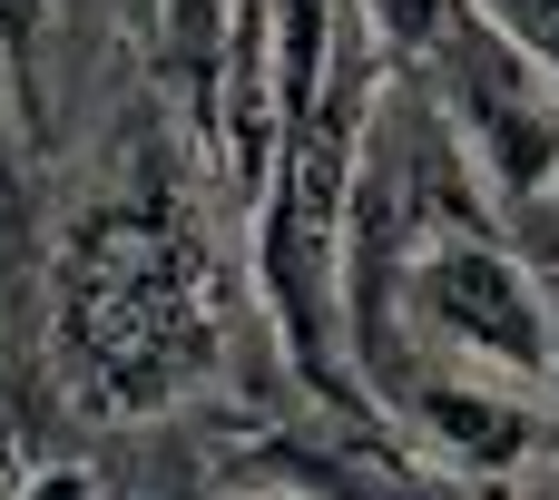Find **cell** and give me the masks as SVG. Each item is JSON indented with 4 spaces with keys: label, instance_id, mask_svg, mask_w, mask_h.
Returning <instances> with one entry per match:
<instances>
[{
    "label": "cell",
    "instance_id": "obj_1",
    "mask_svg": "<svg viewBox=\"0 0 559 500\" xmlns=\"http://www.w3.org/2000/svg\"><path fill=\"white\" fill-rule=\"evenodd\" d=\"M373 20L344 29L324 88L285 118L275 187H265V305L314 383H334L344 324V255H354V147L373 138Z\"/></svg>",
    "mask_w": 559,
    "mask_h": 500
},
{
    "label": "cell",
    "instance_id": "obj_2",
    "mask_svg": "<svg viewBox=\"0 0 559 500\" xmlns=\"http://www.w3.org/2000/svg\"><path fill=\"white\" fill-rule=\"evenodd\" d=\"M59 334H69V373L118 413L157 403L187 373L197 314H187V275H177V255H167V236L147 216H118V226H98L79 246Z\"/></svg>",
    "mask_w": 559,
    "mask_h": 500
},
{
    "label": "cell",
    "instance_id": "obj_3",
    "mask_svg": "<svg viewBox=\"0 0 559 500\" xmlns=\"http://www.w3.org/2000/svg\"><path fill=\"white\" fill-rule=\"evenodd\" d=\"M423 69L442 79V118H452L462 147L481 157L491 197L540 206L559 187V79L540 69V49H531L511 20H481V10H472Z\"/></svg>",
    "mask_w": 559,
    "mask_h": 500
},
{
    "label": "cell",
    "instance_id": "obj_4",
    "mask_svg": "<svg viewBox=\"0 0 559 500\" xmlns=\"http://www.w3.org/2000/svg\"><path fill=\"white\" fill-rule=\"evenodd\" d=\"M423 334L472 364V373H511V383H540L550 364V285L521 246H501L491 226L481 236H432L403 275Z\"/></svg>",
    "mask_w": 559,
    "mask_h": 500
},
{
    "label": "cell",
    "instance_id": "obj_5",
    "mask_svg": "<svg viewBox=\"0 0 559 500\" xmlns=\"http://www.w3.org/2000/svg\"><path fill=\"white\" fill-rule=\"evenodd\" d=\"M413 422H423V442H432L462 481H521V472L559 442L550 403H521L511 373H472V364L432 373V383L413 393Z\"/></svg>",
    "mask_w": 559,
    "mask_h": 500
},
{
    "label": "cell",
    "instance_id": "obj_6",
    "mask_svg": "<svg viewBox=\"0 0 559 500\" xmlns=\"http://www.w3.org/2000/svg\"><path fill=\"white\" fill-rule=\"evenodd\" d=\"M481 0H364V20H373V39H383V59H432L462 20H472Z\"/></svg>",
    "mask_w": 559,
    "mask_h": 500
},
{
    "label": "cell",
    "instance_id": "obj_7",
    "mask_svg": "<svg viewBox=\"0 0 559 500\" xmlns=\"http://www.w3.org/2000/svg\"><path fill=\"white\" fill-rule=\"evenodd\" d=\"M540 216H550V255H531L540 285H550V364H540V403H550V422H559V206H550V197H540Z\"/></svg>",
    "mask_w": 559,
    "mask_h": 500
},
{
    "label": "cell",
    "instance_id": "obj_8",
    "mask_svg": "<svg viewBox=\"0 0 559 500\" xmlns=\"http://www.w3.org/2000/svg\"><path fill=\"white\" fill-rule=\"evenodd\" d=\"M39 20H49V0H0V59H20V69H29Z\"/></svg>",
    "mask_w": 559,
    "mask_h": 500
},
{
    "label": "cell",
    "instance_id": "obj_9",
    "mask_svg": "<svg viewBox=\"0 0 559 500\" xmlns=\"http://www.w3.org/2000/svg\"><path fill=\"white\" fill-rule=\"evenodd\" d=\"M511 500H559V452H540V462L511 481Z\"/></svg>",
    "mask_w": 559,
    "mask_h": 500
},
{
    "label": "cell",
    "instance_id": "obj_10",
    "mask_svg": "<svg viewBox=\"0 0 559 500\" xmlns=\"http://www.w3.org/2000/svg\"><path fill=\"white\" fill-rule=\"evenodd\" d=\"M20 500H88V472H39Z\"/></svg>",
    "mask_w": 559,
    "mask_h": 500
},
{
    "label": "cell",
    "instance_id": "obj_11",
    "mask_svg": "<svg viewBox=\"0 0 559 500\" xmlns=\"http://www.w3.org/2000/svg\"><path fill=\"white\" fill-rule=\"evenodd\" d=\"M550 206H559V187H550Z\"/></svg>",
    "mask_w": 559,
    "mask_h": 500
},
{
    "label": "cell",
    "instance_id": "obj_12",
    "mask_svg": "<svg viewBox=\"0 0 559 500\" xmlns=\"http://www.w3.org/2000/svg\"><path fill=\"white\" fill-rule=\"evenodd\" d=\"M275 500H285V491H275Z\"/></svg>",
    "mask_w": 559,
    "mask_h": 500
}]
</instances>
